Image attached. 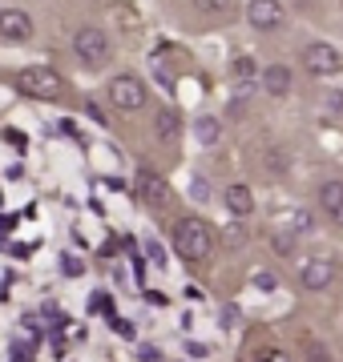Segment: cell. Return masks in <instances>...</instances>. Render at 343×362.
<instances>
[{
	"instance_id": "1",
	"label": "cell",
	"mask_w": 343,
	"mask_h": 362,
	"mask_svg": "<svg viewBox=\"0 0 343 362\" xmlns=\"http://www.w3.org/2000/svg\"><path fill=\"white\" fill-rule=\"evenodd\" d=\"M174 250L182 254L186 262H202L210 258L214 250V230L202 218H178L174 221Z\"/></svg>"
},
{
	"instance_id": "2",
	"label": "cell",
	"mask_w": 343,
	"mask_h": 362,
	"mask_svg": "<svg viewBox=\"0 0 343 362\" xmlns=\"http://www.w3.org/2000/svg\"><path fill=\"white\" fill-rule=\"evenodd\" d=\"M73 52H77V61L81 65H89V69H101L109 61V52H113V40L101 33V28H77V37H73Z\"/></svg>"
},
{
	"instance_id": "3",
	"label": "cell",
	"mask_w": 343,
	"mask_h": 362,
	"mask_svg": "<svg viewBox=\"0 0 343 362\" xmlns=\"http://www.w3.org/2000/svg\"><path fill=\"white\" fill-rule=\"evenodd\" d=\"M16 85H21V93L40 97V101H53V97L65 93V81L57 77L53 69H21L16 73Z\"/></svg>"
},
{
	"instance_id": "4",
	"label": "cell",
	"mask_w": 343,
	"mask_h": 362,
	"mask_svg": "<svg viewBox=\"0 0 343 362\" xmlns=\"http://www.w3.org/2000/svg\"><path fill=\"white\" fill-rule=\"evenodd\" d=\"M303 69L311 77H335V73H343V52L335 49V45L315 40V45L303 49Z\"/></svg>"
},
{
	"instance_id": "5",
	"label": "cell",
	"mask_w": 343,
	"mask_h": 362,
	"mask_svg": "<svg viewBox=\"0 0 343 362\" xmlns=\"http://www.w3.org/2000/svg\"><path fill=\"white\" fill-rule=\"evenodd\" d=\"M109 101L118 105L121 113H137L145 105V85H142V77H113L109 81Z\"/></svg>"
},
{
	"instance_id": "6",
	"label": "cell",
	"mask_w": 343,
	"mask_h": 362,
	"mask_svg": "<svg viewBox=\"0 0 343 362\" xmlns=\"http://www.w3.org/2000/svg\"><path fill=\"white\" fill-rule=\"evenodd\" d=\"M0 37L9 40V45L33 40V16L25 8H0Z\"/></svg>"
},
{
	"instance_id": "7",
	"label": "cell",
	"mask_w": 343,
	"mask_h": 362,
	"mask_svg": "<svg viewBox=\"0 0 343 362\" xmlns=\"http://www.w3.org/2000/svg\"><path fill=\"white\" fill-rule=\"evenodd\" d=\"M335 282V262L331 258H307L299 266V286L303 290H327Z\"/></svg>"
},
{
	"instance_id": "8",
	"label": "cell",
	"mask_w": 343,
	"mask_h": 362,
	"mask_svg": "<svg viewBox=\"0 0 343 362\" xmlns=\"http://www.w3.org/2000/svg\"><path fill=\"white\" fill-rule=\"evenodd\" d=\"M247 21H251L259 33H271V28L283 25V8H279V0H251V4H247Z\"/></svg>"
},
{
	"instance_id": "9",
	"label": "cell",
	"mask_w": 343,
	"mask_h": 362,
	"mask_svg": "<svg viewBox=\"0 0 343 362\" xmlns=\"http://www.w3.org/2000/svg\"><path fill=\"white\" fill-rule=\"evenodd\" d=\"M259 77H263V89L271 93V97H287L291 93V69L287 65H266Z\"/></svg>"
},
{
	"instance_id": "10",
	"label": "cell",
	"mask_w": 343,
	"mask_h": 362,
	"mask_svg": "<svg viewBox=\"0 0 343 362\" xmlns=\"http://www.w3.org/2000/svg\"><path fill=\"white\" fill-rule=\"evenodd\" d=\"M223 202H226V209H230L235 218H247V214L254 209V194L247 189V185H230V189L223 194Z\"/></svg>"
},
{
	"instance_id": "11",
	"label": "cell",
	"mask_w": 343,
	"mask_h": 362,
	"mask_svg": "<svg viewBox=\"0 0 343 362\" xmlns=\"http://www.w3.org/2000/svg\"><path fill=\"white\" fill-rule=\"evenodd\" d=\"M154 133H158L162 141H174V137H182V121L174 117V109H158V113H154Z\"/></svg>"
},
{
	"instance_id": "12",
	"label": "cell",
	"mask_w": 343,
	"mask_h": 362,
	"mask_svg": "<svg viewBox=\"0 0 343 362\" xmlns=\"http://www.w3.org/2000/svg\"><path fill=\"white\" fill-rule=\"evenodd\" d=\"M137 189H142V197H150L154 206H162V197H166V185H162V177L154 169H142V173H137Z\"/></svg>"
},
{
	"instance_id": "13",
	"label": "cell",
	"mask_w": 343,
	"mask_h": 362,
	"mask_svg": "<svg viewBox=\"0 0 343 362\" xmlns=\"http://www.w3.org/2000/svg\"><path fill=\"white\" fill-rule=\"evenodd\" d=\"M319 206L327 214H339L343 209V181H323L319 185Z\"/></svg>"
},
{
	"instance_id": "14",
	"label": "cell",
	"mask_w": 343,
	"mask_h": 362,
	"mask_svg": "<svg viewBox=\"0 0 343 362\" xmlns=\"http://www.w3.org/2000/svg\"><path fill=\"white\" fill-rule=\"evenodd\" d=\"M218 133H223V125H218L214 117H198V121H194V137H198L202 145H214L218 141Z\"/></svg>"
},
{
	"instance_id": "15",
	"label": "cell",
	"mask_w": 343,
	"mask_h": 362,
	"mask_svg": "<svg viewBox=\"0 0 343 362\" xmlns=\"http://www.w3.org/2000/svg\"><path fill=\"white\" fill-rule=\"evenodd\" d=\"M303 362H331L323 342H303Z\"/></svg>"
},
{
	"instance_id": "16",
	"label": "cell",
	"mask_w": 343,
	"mask_h": 362,
	"mask_svg": "<svg viewBox=\"0 0 343 362\" xmlns=\"http://www.w3.org/2000/svg\"><path fill=\"white\" fill-rule=\"evenodd\" d=\"M271 250H275V254H291V250H295V233L279 230L275 238H271Z\"/></svg>"
},
{
	"instance_id": "17",
	"label": "cell",
	"mask_w": 343,
	"mask_h": 362,
	"mask_svg": "<svg viewBox=\"0 0 343 362\" xmlns=\"http://www.w3.org/2000/svg\"><path fill=\"white\" fill-rule=\"evenodd\" d=\"M145 258H150V266H158V270H166V254H162L158 242H145Z\"/></svg>"
},
{
	"instance_id": "18",
	"label": "cell",
	"mask_w": 343,
	"mask_h": 362,
	"mask_svg": "<svg viewBox=\"0 0 343 362\" xmlns=\"http://www.w3.org/2000/svg\"><path fill=\"white\" fill-rule=\"evenodd\" d=\"M251 362H291V358L283 354V350H254Z\"/></svg>"
},
{
	"instance_id": "19",
	"label": "cell",
	"mask_w": 343,
	"mask_h": 362,
	"mask_svg": "<svg viewBox=\"0 0 343 362\" xmlns=\"http://www.w3.org/2000/svg\"><path fill=\"white\" fill-rule=\"evenodd\" d=\"M194 8H202V13H226L230 0H194Z\"/></svg>"
},
{
	"instance_id": "20",
	"label": "cell",
	"mask_w": 343,
	"mask_h": 362,
	"mask_svg": "<svg viewBox=\"0 0 343 362\" xmlns=\"http://www.w3.org/2000/svg\"><path fill=\"white\" fill-rule=\"evenodd\" d=\"M254 73H259V69H254L251 57H238L235 61V77H254Z\"/></svg>"
},
{
	"instance_id": "21",
	"label": "cell",
	"mask_w": 343,
	"mask_h": 362,
	"mask_svg": "<svg viewBox=\"0 0 343 362\" xmlns=\"http://www.w3.org/2000/svg\"><path fill=\"white\" fill-rule=\"evenodd\" d=\"M226 246H242V230H238V226H226Z\"/></svg>"
},
{
	"instance_id": "22",
	"label": "cell",
	"mask_w": 343,
	"mask_h": 362,
	"mask_svg": "<svg viewBox=\"0 0 343 362\" xmlns=\"http://www.w3.org/2000/svg\"><path fill=\"white\" fill-rule=\"evenodd\" d=\"M65 274H69V278H77V274H81V262H77V258H65Z\"/></svg>"
},
{
	"instance_id": "23",
	"label": "cell",
	"mask_w": 343,
	"mask_h": 362,
	"mask_svg": "<svg viewBox=\"0 0 343 362\" xmlns=\"http://www.w3.org/2000/svg\"><path fill=\"white\" fill-rule=\"evenodd\" d=\"M142 362H158V350H150V346H145V350H142Z\"/></svg>"
},
{
	"instance_id": "24",
	"label": "cell",
	"mask_w": 343,
	"mask_h": 362,
	"mask_svg": "<svg viewBox=\"0 0 343 362\" xmlns=\"http://www.w3.org/2000/svg\"><path fill=\"white\" fill-rule=\"evenodd\" d=\"M331 218H335V226H343V209H339V214H331Z\"/></svg>"
}]
</instances>
